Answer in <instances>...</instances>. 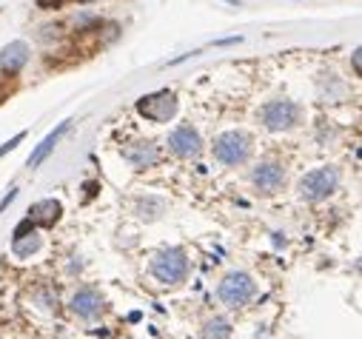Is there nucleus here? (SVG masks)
<instances>
[{
    "mask_svg": "<svg viewBox=\"0 0 362 339\" xmlns=\"http://www.w3.org/2000/svg\"><path fill=\"white\" fill-rule=\"evenodd\" d=\"M80 4H95V0H40V9H60V6H80Z\"/></svg>",
    "mask_w": 362,
    "mask_h": 339,
    "instance_id": "16",
    "label": "nucleus"
},
{
    "mask_svg": "<svg viewBox=\"0 0 362 339\" xmlns=\"http://www.w3.org/2000/svg\"><path fill=\"white\" fill-rule=\"evenodd\" d=\"M15 197H18V189H12V191H9V197H4V203H0V211H6V206H9Z\"/></svg>",
    "mask_w": 362,
    "mask_h": 339,
    "instance_id": "18",
    "label": "nucleus"
},
{
    "mask_svg": "<svg viewBox=\"0 0 362 339\" xmlns=\"http://www.w3.org/2000/svg\"><path fill=\"white\" fill-rule=\"evenodd\" d=\"M151 277L163 285H180L189 277V257L180 248H165L151 260Z\"/></svg>",
    "mask_w": 362,
    "mask_h": 339,
    "instance_id": "1",
    "label": "nucleus"
},
{
    "mask_svg": "<svg viewBox=\"0 0 362 339\" xmlns=\"http://www.w3.org/2000/svg\"><path fill=\"white\" fill-rule=\"evenodd\" d=\"M123 157L134 165V168H151L160 160V148L151 140H132L129 145H123Z\"/></svg>",
    "mask_w": 362,
    "mask_h": 339,
    "instance_id": "10",
    "label": "nucleus"
},
{
    "mask_svg": "<svg viewBox=\"0 0 362 339\" xmlns=\"http://www.w3.org/2000/svg\"><path fill=\"white\" fill-rule=\"evenodd\" d=\"M60 214H63V206L57 200H40L29 208L26 222H32L35 228H52L60 220Z\"/></svg>",
    "mask_w": 362,
    "mask_h": 339,
    "instance_id": "11",
    "label": "nucleus"
},
{
    "mask_svg": "<svg viewBox=\"0 0 362 339\" xmlns=\"http://www.w3.org/2000/svg\"><path fill=\"white\" fill-rule=\"evenodd\" d=\"M168 151L174 154V157H183V160H194V157H200V151H203V137H200V131L194 129V126H189V123H183V126H177L171 134H168Z\"/></svg>",
    "mask_w": 362,
    "mask_h": 339,
    "instance_id": "7",
    "label": "nucleus"
},
{
    "mask_svg": "<svg viewBox=\"0 0 362 339\" xmlns=\"http://www.w3.org/2000/svg\"><path fill=\"white\" fill-rule=\"evenodd\" d=\"M217 294H220V302L226 308H243V305H248L254 299L257 285H254V280L245 271H231V274L223 277Z\"/></svg>",
    "mask_w": 362,
    "mask_h": 339,
    "instance_id": "5",
    "label": "nucleus"
},
{
    "mask_svg": "<svg viewBox=\"0 0 362 339\" xmlns=\"http://www.w3.org/2000/svg\"><path fill=\"white\" fill-rule=\"evenodd\" d=\"M165 211V203L160 200V197H143V200H137V214L143 217V220H154V217H160Z\"/></svg>",
    "mask_w": 362,
    "mask_h": 339,
    "instance_id": "15",
    "label": "nucleus"
},
{
    "mask_svg": "<svg viewBox=\"0 0 362 339\" xmlns=\"http://www.w3.org/2000/svg\"><path fill=\"white\" fill-rule=\"evenodd\" d=\"M251 183L259 194H274L286 183V165L277 160H265L251 172Z\"/></svg>",
    "mask_w": 362,
    "mask_h": 339,
    "instance_id": "8",
    "label": "nucleus"
},
{
    "mask_svg": "<svg viewBox=\"0 0 362 339\" xmlns=\"http://www.w3.org/2000/svg\"><path fill=\"white\" fill-rule=\"evenodd\" d=\"M337 189H339V168L337 165H320L300 180V197L308 203H320V200L331 197Z\"/></svg>",
    "mask_w": 362,
    "mask_h": 339,
    "instance_id": "3",
    "label": "nucleus"
},
{
    "mask_svg": "<svg viewBox=\"0 0 362 339\" xmlns=\"http://www.w3.org/2000/svg\"><path fill=\"white\" fill-rule=\"evenodd\" d=\"M23 137H26V131H21V134H15V137H12V140H9L6 145H0V157H4L6 151H12V148H18V143H21Z\"/></svg>",
    "mask_w": 362,
    "mask_h": 339,
    "instance_id": "17",
    "label": "nucleus"
},
{
    "mask_svg": "<svg viewBox=\"0 0 362 339\" xmlns=\"http://www.w3.org/2000/svg\"><path fill=\"white\" fill-rule=\"evenodd\" d=\"M69 126H71V120H63V123H60L54 131H49V134L40 140V145H37V148L29 154V168H37V165H43V160H46V157L54 151V145H57V143H60V137L69 131Z\"/></svg>",
    "mask_w": 362,
    "mask_h": 339,
    "instance_id": "13",
    "label": "nucleus"
},
{
    "mask_svg": "<svg viewBox=\"0 0 362 339\" xmlns=\"http://www.w3.org/2000/svg\"><path fill=\"white\" fill-rule=\"evenodd\" d=\"M29 60V46L23 40H12L9 46H4L0 52V71L4 74H18Z\"/></svg>",
    "mask_w": 362,
    "mask_h": 339,
    "instance_id": "12",
    "label": "nucleus"
},
{
    "mask_svg": "<svg viewBox=\"0 0 362 339\" xmlns=\"http://www.w3.org/2000/svg\"><path fill=\"white\" fill-rule=\"evenodd\" d=\"M211 151H214V160L223 165H243V162H248L254 143H251V134H245V131H223L214 140Z\"/></svg>",
    "mask_w": 362,
    "mask_h": 339,
    "instance_id": "2",
    "label": "nucleus"
},
{
    "mask_svg": "<svg viewBox=\"0 0 362 339\" xmlns=\"http://www.w3.org/2000/svg\"><path fill=\"white\" fill-rule=\"evenodd\" d=\"M137 114L151 120V123H168L174 114H177V97L174 92H157V95H148V97H140L137 100Z\"/></svg>",
    "mask_w": 362,
    "mask_h": 339,
    "instance_id": "6",
    "label": "nucleus"
},
{
    "mask_svg": "<svg viewBox=\"0 0 362 339\" xmlns=\"http://www.w3.org/2000/svg\"><path fill=\"white\" fill-rule=\"evenodd\" d=\"M200 339H231V322L226 316H209L200 331Z\"/></svg>",
    "mask_w": 362,
    "mask_h": 339,
    "instance_id": "14",
    "label": "nucleus"
},
{
    "mask_svg": "<svg viewBox=\"0 0 362 339\" xmlns=\"http://www.w3.org/2000/svg\"><path fill=\"white\" fill-rule=\"evenodd\" d=\"M69 308H71V314L80 316V319H95V316H100V311H103V294H100L95 285H80V288L71 294Z\"/></svg>",
    "mask_w": 362,
    "mask_h": 339,
    "instance_id": "9",
    "label": "nucleus"
},
{
    "mask_svg": "<svg viewBox=\"0 0 362 339\" xmlns=\"http://www.w3.org/2000/svg\"><path fill=\"white\" fill-rule=\"evenodd\" d=\"M303 117V109L288 97H274L259 109V120L268 131H291Z\"/></svg>",
    "mask_w": 362,
    "mask_h": 339,
    "instance_id": "4",
    "label": "nucleus"
}]
</instances>
